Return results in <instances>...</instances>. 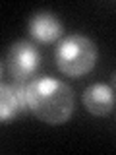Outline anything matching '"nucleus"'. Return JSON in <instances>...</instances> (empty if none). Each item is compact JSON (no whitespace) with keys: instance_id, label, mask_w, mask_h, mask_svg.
<instances>
[{"instance_id":"1","label":"nucleus","mask_w":116,"mask_h":155,"mask_svg":"<svg viewBox=\"0 0 116 155\" xmlns=\"http://www.w3.org/2000/svg\"><path fill=\"white\" fill-rule=\"evenodd\" d=\"M27 105L43 122L64 124L74 113V91L68 84L50 76L35 78L27 84Z\"/></svg>"},{"instance_id":"5","label":"nucleus","mask_w":116,"mask_h":155,"mask_svg":"<svg viewBox=\"0 0 116 155\" xmlns=\"http://www.w3.org/2000/svg\"><path fill=\"white\" fill-rule=\"evenodd\" d=\"M116 103L114 89L106 84H93L83 93V105L91 114L95 116H106L112 113Z\"/></svg>"},{"instance_id":"2","label":"nucleus","mask_w":116,"mask_h":155,"mask_svg":"<svg viewBox=\"0 0 116 155\" xmlns=\"http://www.w3.org/2000/svg\"><path fill=\"white\" fill-rule=\"evenodd\" d=\"M97 56H99V51L95 43L81 33H72L64 37L54 51L58 70L70 78H81L89 74L95 68Z\"/></svg>"},{"instance_id":"3","label":"nucleus","mask_w":116,"mask_h":155,"mask_svg":"<svg viewBox=\"0 0 116 155\" xmlns=\"http://www.w3.org/2000/svg\"><path fill=\"white\" fill-rule=\"evenodd\" d=\"M39 62H41V52L33 43L16 41L8 51L4 72H8L10 80L27 81V78H31L39 68Z\"/></svg>"},{"instance_id":"4","label":"nucleus","mask_w":116,"mask_h":155,"mask_svg":"<svg viewBox=\"0 0 116 155\" xmlns=\"http://www.w3.org/2000/svg\"><path fill=\"white\" fill-rule=\"evenodd\" d=\"M27 84L29 81L4 80L0 85V120L16 118L18 114L29 110L27 105Z\"/></svg>"},{"instance_id":"7","label":"nucleus","mask_w":116,"mask_h":155,"mask_svg":"<svg viewBox=\"0 0 116 155\" xmlns=\"http://www.w3.org/2000/svg\"><path fill=\"white\" fill-rule=\"evenodd\" d=\"M110 87L116 89V72H112V76H110Z\"/></svg>"},{"instance_id":"6","label":"nucleus","mask_w":116,"mask_h":155,"mask_svg":"<svg viewBox=\"0 0 116 155\" xmlns=\"http://www.w3.org/2000/svg\"><path fill=\"white\" fill-rule=\"evenodd\" d=\"M29 33L41 43H52L62 35V21L52 12H37L29 19Z\"/></svg>"}]
</instances>
